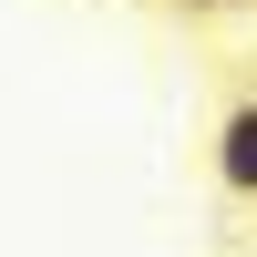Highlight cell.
<instances>
[{
	"label": "cell",
	"instance_id": "2",
	"mask_svg": "<svg viewBox=\"0 0 257 257\" xmlns=\"http://www.w3.org/2000/svg\"><path fill=\"white\" fill-rule=\"evenodd\" d=\"M185 21H226V11H247V0H175Z\"/></svg>",
	"mask_w": 257,
	"mask_h": 257
},
{
	"label": "cell",
	"instance_id": "1",
	"mask_svg": "<svg viewBox=\"0 0 257 257\" xmlns=\"http://www.w3.org/2000/svg\"><path fill=\"white\" fill-rule=\"evenodd\" d=\"M216 185H226L237 206H257V93H237V103L216 113Z\"/></svg>",
	"mask_w": 257,
	"mask_h": 257
}]
</instances>
